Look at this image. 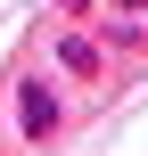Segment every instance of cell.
I'll return each mask as SVG.
<instances>
[{"mask_svg":"<svg viewBox=\"0 0 148 156\" xmlns=\"http://www.w3.org/2000/svg\"><path fill=\"white\" fill-rule=\"evenodd\" d=\"M49 66H58L66 82H107V49H99L82 25H66V33L49 41Z\"/></svg>","mask_w":148,"mask_h":156,"instance_id":"cell-2","label":"cell"},{"mask_svg":"<svg viewBox=\"0 0 148 156\" xmlns=\"http://www.w3.org/2000/svg\"><path fill=\"white\" fill-rule=\"evenodd\" d=\"M107 8H115V16H140V8H148V0H107Z\"/></svg>","mask_w":148,"mask_h":156,"instance_id":"cell-4","label":"cell"},{"mask_svg":"<svg viewBox=\"0 0 148 156\" xmlns=\"http://www.w3.org/2000/svg\"><path fill=\"white\" fill-rule=\"evenodd\" d=\"M58 123H66L58 66H49V74H25V82H16V140H25V148H41V140H58Z\"/></svg>","mask_w":148,"mask_h":156,"instance_id":"cell-1","label":"cell"},{"mask_svg":"<svg viewBox=\"0 0 148 156\" xmlns=\"http://www.w3.org/2000/svg\"><path fill=\"white\" fill-rule=\"evenodd\" d=\"M91 8H99V0H58V16H74V25H82Z\"/></svg>","mask_w":148,"mask_h":156,"instance_id":"cell-3","label":"cell"}]
</instances>
